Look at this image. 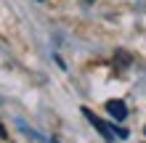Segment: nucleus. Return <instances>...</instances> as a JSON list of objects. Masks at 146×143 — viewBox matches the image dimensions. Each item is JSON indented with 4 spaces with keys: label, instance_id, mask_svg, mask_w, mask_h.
<instances>
[{
    "label": "nucleus",
    "instance_id": "5",
    "mask_svg": "<svg viewBox=\"0 0 146 143\" xmlns=\"http://www.w3.org/2000/svg\"><path fill=\"white\" fill-rule=\"evenodd\" d=\"M50 143H58V140H50Z\"/></svg>",
    "mask_w": 146,
    "mask_h": 143
},
{
    "label": "nucleus",
    "instance_id": "4",
    "mask_svg": "<svg viewBox=\"0 0 146 143\" xmlns=\"http://www.w3.org/2000/svg\"><path fill=\"white\" fill-rule=\"evenodd\" d=\"M0 138H5V130H3V127H0Z\"/></svg>",
    "mask_w": 146,
    "mask_h": 143
},
{
    "label": "nucleus",
    "instance_id": "1",
    "mask_svg": "<svg viewBox=\"0 0 146 143\" xmlns=\"http://www.w3.org/2000/svg\"><path fill=\"white\" fill-rule=\"evenodd\" d=\"M82 114L88 117V122H90V125H93V127H96V130H98V132H101V135H104L106 140H114V138L125 140V138H127V130H122V127H111V125H106L104 119H98V117L93 114L90 109H82Z\"/></svg>",
    "mask_w": 146,
    "mask_h": 143
},
{
    "label": "nucleus",
    "instance_id": "6",
    "mask_svg": "<svg viewBox=\"0 0 146 143\" xmlns=\"http://www.w3.org/2000/svg\"><path fill=\"white\" fill-rule=\"evenodd\" d=\"M143 132H146V127H143Z\"/></svg>",
    "mask_w": 146,
    "mask_h": 143
},
{
    "label": "nucleus",
    "instance_id": "2",
    "mask_svg": "<svg viewBox=\"0 0 146 143\" xmlns=\"http://www.w3.org/2000/svg\"><path fill=\"white\" fill-rule=\"evenodd\" d=\"M106 111L114 117V119H119L122 122L125 117H127V106L122 103V101H117V98H111V101H106Z\"/></svg>",
    "mask_w": 146,
    "mask_h": 143
},
{
    "label": "nucleus",
    "instance_id": "3",
    "mask_svg": "<svg viewBox=\"0 0 146 143\" xmlns=\"http://www.w3.org/2000/svg\"><path fill=\"white\" fill-rule=\"evenodd\" d=\"M114 61H117V66H127V64H130V56H127V53H117Z\"/></svg>",
    "mask_w": 146,
    "mask_h": 143
}]
</instances>
